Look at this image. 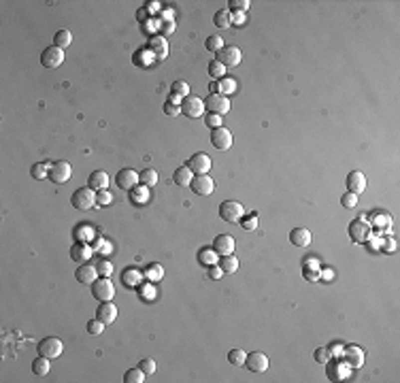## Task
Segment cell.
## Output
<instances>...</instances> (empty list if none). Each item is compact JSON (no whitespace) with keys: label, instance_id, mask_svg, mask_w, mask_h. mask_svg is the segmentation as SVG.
Returning a JSON list of instances; mask_svg holds the SVG:
<instances>
[{"label":"cell","instance_id":"cell-1","mask_svg":"<svg viewBox=\"0 0 400 383\" xmlns=\"http://www.w3.org/2000/svg\"><path fill=\"white\" fill-rule=\"evenodd\" d=\"M70 202H73V206H75V209H79V211L94 209V206H96V190H92L90 186L75 190L73 196H70Z\"/></svg>","mask_w":400,"mask_h":383},{"label":"cell","instance_id":"cell-2","mask_svg":"<svg viewBox=\"0 0 400 383\" xmlns=\"http://www.w3.org/2000/svg\"><path fill=\"white\" fill-rule=\"evenodd\" d=\"M92 294H94L96 300L109 302V300H113V296H115V285L111 283L109 277H100V279H96V281L92 283Z\"/></svg>","mask_w":400,"mask_h":383},{"label":"cell","instance_id":"cell-3","mask_svg":"<svg viewBox=\"0 0 400 383\" xmlns=\"http://www.w3.org/2000/svg\"><path fill=\"white\" fill-rule=\"evenodd\" d=\"M245 215V206L236 200H223L219 204V217L228 223H234V221H241V217Z\"/></svg>","mask_w":400,"mask_h":383},{"label":"cell","instance_id":"cell-4","mask_svg":"<svg viewBox=\"0 0 400 383\" xmlns=\"http://www.w3.org/2000/svg\"><path fill=\"white\" fill-rule=\"evenodd\" d=\"M204 100L202 98H198V96H186L183 98V102H181V113L186 115V117H190V119H198V117H202L204 115Z\"/></svg>","mask_w":400,"mask_h":383},{"label":"cell","instance_id":"cell-5","mask_svg":"<svg viewBox=\"0 0 400 383\" xmlns=\"http://www.w3.org/2000/svg\"><path fill=\"white\" fill-rule=\"evenodd\" d=\"M204 109L209 113H217V115H226L230 111V98L223 94H209L204 98Z\"/></svg>","mask_w":400,"mask_h":383},{"label":"cell","instance_id":"cell-6","mask_svg":"<svg viewBox=\"0 0 400 383\" xmlns=\"http://www.w3.org/2000/svg\"><path fill=\"white\" fill-rule=\"evenodd\" d=\"M62 351H64L62 341L55 339V337H47V339H43L41 343H38V356H45V358H49V360L60 358Z\"/></svg>","mask_w":400,"mask_h":383},{"label":"cell","instance_id":"cell-7","mask_svg":"<svg viewBox=\"0 0 400 383\" xmlns=\"http://www.w3.org/2000/svg\"><path fill=\"white\" fill-rule=\"evenodd\" d=\"M70 177H73V166H70L66 160H58V162L51 164V171H49V179L53 183H58V186H62V183H66Z\"/></svg>","mask_w":400,"mask_h":383},{"label":"cell","instance_id":"cell-8","mask_svg":"<svg viewBox=\"0 0 400 383\" xmlns=\"http://www.w3.org/2000/svg\"><path fill=\"white\" fill-rule=\"evenodd\" d=\"M241 60H243V53H241V49H238V47H234V45H226V47H223V49L217 53V62H221L226 68L238 66V64H241Z\"/></svg>","mask_w":400,"mask_h":383},{"label":"cell","instance_id":"cell-9","mask_svg":"<svg viewBox=\"0 0 400 383\" xmlns=\"http://www.w3.org/2000/svg\"><path fill=\"white\" fill-rule=\"evenodd\" d=\"M190 188L198 196H209V194H213V190H215V181H213V177H209V175H194Z\"/></svg>","mask_w":400,"mask_h":383},{"label":"cell","instance_id":"cell-10","mask_svg":"<svg viewBox=\"0 0 400 383\" xmlns=\"http://www.w3.org/2000/svg\"><path fill=\"white\" fill-rule=\"evenodd\" d=\"M268 356L262 354V351H251V354H247V360H245V366L249 369L251 373H266L268 371Z\"/></svg>","mask_w":400,"mask_h":383},{"label":"cell","instance_id":"cell-11","mask_svg":"<svg viewBox=\"0 0 400 383\" xmlns=\"http://www.w3.org/2000/svg\"><path fill=\"white\" fill-rule=\"evenodd\" d=\"M64 62V49H60V47H47V49L41 53V64L45 68H58L60 64Z\"/></svg>","mask_w":400,"mask_h":383},{"label":"cell","instance_id":"cell-12","mask_svg":"<svg viewBox=\"0 0 400 383\" xmlns=\"http://www.w3.org/2000/svg\"><path fill=\"white\" fill-rule=\"evenodd\" d=\"M211 143H213V147L226 151V149L232 147V132L228 130L226 126L215 128V130H211Z\"/></svg>","mask_w":400,"mask_h":383},{"label":"cell","instance_id":"cell-13","mask_svg":"<svg viewBox=\"0 0 400 383\" xmlns=\"http://www.w3.org/2000/svg\"><path fill=\"white\" fill-rule=\"evenodd\" d=\"M211 164H213L211 158L206 154H202V151H200V154H194L188 160V166H190V171L194 175H206L211 171Z\"/></svg>","mask_w":400,"mask_h":383},{"label":"cell","instance_id":"cell-14","mask_svg":"<svg viewBox=\"0 0 400 383\" xmlns=\"http://www.w3.org/2000/svg\"><path fill=\"white\" fill-rule=\"evenodd\" d=\"M115 183H117L119 190H134L137 188V183H141L139 181V173L132 171V169H122L115 175Z\"/></svg>","mask_w":400,"mask_h":383},{"label":"cell","instance_id":"cell-15","mask_svg":"<svg viewBox=\"0 0 400 383\" xmlns=\"http://www.w3.org/2000/svg\"><path fill=\"white\" fill-rule=\"evenodd\" d=\"M234 247H236V241L230 234H217L213 241V249L217 251L219 258H223V255H232L234 253Z\"/></svg>","mask_w":400,"mask_h":383},{"label":"cell","instance_id":"cell-16","mask_svg":"<svg viewBox=\"0 0 400 383\" xmlns=\"http://www.w3.org/2000/svg\"><path fill=\"white\" fill-rule=\"evenodd\" d=\"M347 192H351V194H362V192L366 190V175L362 173V171H351L349 175H347Z\"/></svg>","mask_w":400,"mask_h":383},{"label":"cell","instance_id":"cell-17","mask_svg":"<svg viewBox=\"0 0 400 383\" xmlns=\"http://www.w3.org/2000/svg\"><path fill=\"white\" fill-rule=\"evenodd\" d=\"M98 277L100 275H98V268H96V264H87V262H83V264L77 268V273H75V279H77L79 283H83V285H92Z\"/></svg>","mask_w":400,"mask_h":383},{"label":"cell","instance_id":"cell-18","mask_svg":"<svg viewBox=\"0 0 400 383\" xmlns=\"http://www.w3.org/2000/svg\"><path fill=\"white\" fill-rule=\"evenodd\" d=\"M326 364H328V377H330L332 381H341V379H347L349 377L351 366H349L347 360L345 362H330V360H328Z\"/></svg>","mask_w":400,"mask_h":383},{"label":"cell","instance_id":"cell-19","mask_svg":"<svg viewBox=\"0 0 400 383\" xmlns=\"http://www.w3.org/2000/svg\"><path fill=\"white\" fill-rule=\"evenodd\" d=\"M115 317H117V307L113 305V302H102V305L98 307V311H96V319H100L105 326H109V324H113L115 322Z\"/></svg>","mask_w":400,"mask_h":383},{"label":"cell","instance_id":"cell-20","mask_svg":"<svg viewBox=\"0 0 400 383\" xmlns=\"http://www.w3.org/2000/svg\"><path fill=\"white\" fill-rule=\"evenodd\" d=\"M371 234V226L364 221H351L349 223V236L354 238L356 243H364Z\"/></svg>","mask_w":400,"mask_h":383},{"label":"cell","instance_id":"cell-21","mask_svg":"<svg viewBox=\"0 0 400 383\" xmlns=\"http://www.w3.org/2000/svg\"><path fill=\"white\" fill-rule=\"evenodd\" d=\"M149 49L158 60H164L166 55H169V41H166V36H151Z\"/></svg>","mask_w":400,"mask_h":383},{"label":"cell","instance_id":"cell-22","mask_svg":"<svg viewBox=\"0 0 400 383\" xmlns=\"http://www.w3.org/2000/svg\"><path fill=\"white\" fill-rule=\"evenodd\" d=\"M109 175L105 173V171H94L92 175H90V179H87V186H90L92 190H96V192H100V190H107L109 188Z\"/></svg>","mask_w":400,"mask_h":383},{"label":"cell","instance_id":"cell-23","mask_svg":"<svg viewBox=\"0 0 400 383\" xmlns=\"http://www.w3.org/2000/svg\"><path fill=\"white\" fill-rule=\"evenodd\" d=\"M302 273H305L307 281H317L322 277V268H319L317 258H307L305 264H302Z\"/></svg>","mask_w":400,"mask_h":383},{"label":"cell","instance_id":"cell-24","mask_svg":"<svg viewBox=\"0 0 400 383\" xmlns=\"http://www.w3.org/2000/svg\"><path fill=\"white\" fill-rule=\"evenodd\" d=\"M345 360L349 362V366L351 369H360V366L364 364V351L360 349V347H356V345H351V347H347L345 351Z\"/></svg>","mask_w":400,"mask_h":383},{"label":"cell","instance_id":"cell-25","mask_svg":"<svg viewBox=\"0 0 400 383\" xmlns=\"http://www.w3.org/2000/svg\"><path fill=\"white\" fill-rule=\"evenodd\" d=\"M290 243L296 247H309L311 245V232L307 228H294L290 232Z\"/></svg>","mask_w":400,"mask_h":383},{"label":"cell","instance_id":"cell-26","mask_svg":"<svg viewBox=\"0 0 400 383\" xmlns=\"http://www.w3.org/2000/svg\"><path fill=\"white\" fill-rule=\"evenodd\" d=\"M70 258H73L75 262H83L92 258V247L85 245V243H75L73 247H70Z\"/></svg>","mask_w":400,"mask_h":383},{"label":"cell","instance_id":"cell-27","mask_svg":"<svg viewBox=\"0 0 400 383\" xmlns=\"http://www.w3.org/2000/svg\"><path fill=\"white\" fill-rule=\"evenodd\" d=\"M192 179H194V173L190 171V166H188V164H186V166H179V169L175 171V175H173L175 186H179V188H186V186H190V183H192Z\"/></svg>","mask_w":400,"mask_h":383},{"label":"cell","instance_id":"cell-28","mask_svg":"<svg viewBox=\"0 0 400 383\" xmlns=\"http://www.w3.org/2000/svg\"><path fill=\"white\" fill-rule=\"evenodd\" d=\"M217 262H219V255H217V251H215L213 247H202V249L198 251V264L213 266V264H217Z\"/></svg>","mask_w":400,"mask_h":383},{"label":"cell","instance_id":"cell-29","mask_svg":"<svg viewBox=\"0 0 400 383\" xmlns=\"http://www.w3.org/2000/svg\"><path fill=\"white\" fill-rule=\"evenodd\" d=\"M49 369H51L49 358H45V356H38L36 360L32 362V373H34L36 377H45V375L49 373Z\"/></svg>","mask_w":400,"mask_h":383},{"label":"cell","instance_id":"cell-30","mask_svg":"<svg viewBox=\"0 0 400 383\" xmlns=\"http://www.w3.org/2000/svg\"><path fill=\"white\" fill-rule=\"evenodd\" d=\"M70 43H73V32H70V30L64 28V30H58V32H55V36H53V45H55V47H60V49H66Z\"/></svg>","mask_w":400,"mask_h":383},{"label":"cell","instance_id":"cell-31","mask_svg":"<svg viewBox=\"0 0 400 383\" xmlns=\"http://www.w3.org/2000/svg\"><path fill=\"white\" fill-rule=\"evenodd\" d=\"M219 268L223 270V275H234L238 270V260L234 255H223L219 258Z\"/></svg>","mask_w":400,"mask_h":383},{"label":"cell","instance_id":"cell-32","mask_svg":"<svg viewBox=\"0 0 400 383\" xmlns=\"http://www.w3.org/2000/svg\"><path fill=\"white\" fill-rule=\"evenodd\" d=\"M143 275H145L147 281L156 283V281H160V279L164 277V268H162V264H156V262H154V264H147L145 266V273H143Z\"/></svg>","mask_w":400,"mask_h":383},{"label":"cell","instance_id":"cell-33","mask_svg":"<svg viewBox=\"0 0 400 383\" xmlns=\"http://www.w3.org/2000/svg\"><path fill=\"white\" fill-rule=\"evenodd\" d=\"M213 23L217 28H230L232 26V13H230V9H221V11L215 13Z\"/></svg>","mask_w":400,"mask_h":383},{"label":"cell","instance_id":"cell-34","mask_svg":"<svg viewBox=\"0 0 400 383\" xmlns=\"http://www.w3.org/2000/svg\"><path fill=\"white\" fill-rule=\"evenodd\" d=\"M49 171H51V164L49 162H36L34 166H32V177H34V179H38V181H41V179H47V177H49Z\"/></svg>","mask_w":400,"mask_h":383},{"label":"cell","instance_id":"cell-35","mask_svg":"<svg viewBox=\"0 0 400 383\" xmlns=\"http://www.w3.org/2000/svg\"><path fill=\"white\" fill-rule=\"evenodd\" d=\"M139 181H141L145 188H154L156 183H158V171H154V169H145L143 173H139Z\"/></svg>","mask_w":400,"mask_h":383},{"label":"cell","instance_id":"cell-36","mask_svg":"<svg viewBox=\"0 0 400 383\" xmlns=\"http://www.w3.org/2000/svg\"><path fill=\"white\" fill-rule=\"evenodd\" d=\"M217 87H219V94H223V96L234 94L236 92V81L234 79H230V77H221L217 81Z\"/></svg>","mask_w":400,"mask_h":383},{"label":"cell","instance_id":"cell-37","mask_svg":"<svg viewBox=\"0 0 400 383\" xmlns=\"http://www.w3.org/2000/svg\"><path fill=\"white\" fill-rule=\"evenodd\" d=\"M141 273H139V270L137 268H128V270H124V283L128 285V287H137L139 283H141Z\"/></svg>","mask_w":400,"mask_h":383},{"label":"cell","instance_id":"cell-38","mask_svg":"<svg viewBox=\"0 0 400 383\" xmlns=\"http://www.w3.org/2000/svg\"><path fill=\"white\" fill-rule=\"evenodd\" d=\"M145 377H147V375L143 373L141 369H130V371H126L124 381L126 383H143V381H145Z\"/></svg>","mask_w":400,"mask_h":383},{"label":"cell","instance_id":"cell-39","mask_svg":"<svg viewBox=\"0 0 400 383\" xmlns=\"http://www.w3.org/2000/svg\"><path fill=\"white\" fill-rule=\"evenodd\" d=\"M245 360H247V354H245L243 349H232L230 354H228V362L232 366H243Z\"/></svg>","mask_w":400,"mask_h":383},{"label":"cell","instance_id":"cell-40","mask_svg":"<svg viewBox=\"0 0 400 383\" xmlns=\"http://www.w3.org/2000/svg\"><path fill=\"white\" fill-rule=\"evenodd\" d=\"M204 47H206L209 51H213V53H219L226 45H223V38H221V36H209V38L204 41Z\"/></svg>","mask_w":400,"mask_h":383},{"label":"cell","instance_id":"cell-41","mask_svg":"<svg viewBox=\"0 0 400 383\" xmlns=\"http://www.w3.org/2000/svg\"><path fill=\"white\" fill-rule=\"evenodd\" d=\"M209 75H211V79H219L221 77H226V66H223L221 62H217V60H213L211 64H209Z\"/></svg>","mask_w":400,"mask_h":383},{"label":"cell","instance_id":"cell-42","mask_svg":"<svg viewBox=\"0 0 400 383\" xmlns=\"http://www.w3.org/2000/svg\"><path fill=\"white\" fill-rule=\"evenodd\" d=\"M171 94H177L181 98H186V96H190V85L186 81H175L171 85Z\"/></svg>","mask_w":400,"mask_h":383},{"label":"cell","instance_id":"cell-43","mask_svg":"<svg viewBox=\"0 0 400 383\" xmlns=\"http://www.w3.org/2000/svg\"><path fill=\"white\" fill-rule=\"evenodd\" d=\"M111 202H113V194H111V192H107V190L96 192V204L98 206H107Z\"/></svg>","mask_w":400,"mask_h":383},{"label":"cell","instance_id":"cell-44","mask_svg":"<svg viewBox=\"0 0 400 383\" xmlns=\"http://www.w3.org/2000/svg\"><path fill=\"white\" fill-rule=\"evenodd\" d=\"M228 4H230V11L232 13H245L247 9H249L251 2H249V0H230Z\"/></svg>","mask_w":400,"mask_h":383},{"label":"cell","instance_id":"cell-45","mask_svg":"<svg viewBox=\"0 0 400 383\" xmlns=\"http://www.w3.org/2000/svg\"><path fill=\"white\" fill-rule=\"evenodd\" d=\"M96 268H98L100 277H111V273H113V264H111L109 260H98L96 262Z\"/></svg>","mask_w":400,"mask_h":383},{"label":"cell","instance_id":"cell-46","mask_svg":"<svg viewBox=\"0 0 400 383\" xmlns=\"http://www.w3.org/2000/svg\"><path fill=\"white\" fill-rule=\"evenodd\" d=\"M243 221V228L245 230H255V228H258V213H249V215H243V217H241Z\"/></svg>","mask_w":400,"mask_h":383},{"label":"cell","instance_id":"cell-47","mask_svg":"<svg viewBox=\"0 0 400 383\" xmlns=\"http://www.w3.org/2000/svg\"><path fill=\"white\" fill-rule=\"evenodd\" d=\"M341 204L345 206V209H354V206L358 204V196L351 194V192H345V194L341 196Z\"/></svg>","mask_w":400,"mask_h":383},{"label":"cell","instance_id":"cell-48","mask_svg":"<svg viewBox=\"0 0 400 383\" xmlns=\"http://www.w3.org/2000/svg\"><path fill=\"white\" fill-rule=\"evenodd\" d=\"M204 124L211 128V130H215V128H219L223 122H221V115H217V113H206L204 115Z\"/></svg>","mask_w":400,"mask_h":383},{"label":"cell","instance_id":"cell-49","mask_svg":"<svg viewBox=\"0 0 400 383\" xmlns=\"http://www.w3.org/2000/svg\"><path fill=\"white\" fill-rule=\"evenodd\" d=\"M158 28H160V32H162V34L169 36V34H173V32L177 30V23H175L173 19H166V21H160Z\"/></svg>","mask_w":400,"mask_h":383},{"label":"cell","instance_id":"cell-50","mask_svg":"<svg viewBox=\"0 0 400 383\" xmlns=\"http://www.w3.org/2000/svg\"><path fill=\"white\" fill-rule=\"evenodd\" d=\"M139 369L145 373V375H154V373H156V362L151 360V358H145V360H141Z\"/></svg>","mask_w":400,"mask_h":383},{"label":"cell","instance_id":"cell-51","mask_svg":"<svg viewBox=\"0 0 400 383\" xmlns=\"http://www.w3.org/2000/svg\"><path fill=\"white\" fill-rule=\"evenodd\" d=\"M105 330V324L100 322V319H92V322H87V332L90 334H100Z\"/></svg>","mask_w":400,"mask_h":383},{"label":"cell","instance_id":"cell-52","mask_svg":"<svg viewBox=\"0 0 400 383\" xmlns=\"http://www.w3.org/2000/svg\"><path fill=\"white\" fill-rule=\"evenodd\" d=\"M315 362H319V364H326L328 360H330V351H328L326 347H319V349H315Z\"/></svg>","mask_w":400,"mask_h":383},{"label":"cell","instance_id":"cell-53","mask_svg":"<svg viewBox=\"0 0 400 383\" xmlns=\"http://www.w3.org/2000/svg\"><path fill=\"white\" fill-rule=\"evenodd\" d=\"M164 113L171 115V117H177L181 113V107L179 105H173V102H166V105H164Z\"/></svg>","mask_w":400,"mask_h":383},{"label":"cell","instance_id":"cell-54","mask_svg":"<svg viewBox=\"0 0 400 383\" xmlns=\"http://www.w3.org/2000/svg\"><path fill=\"white\" fill-rule=\"evenodd\" d=\"M223 277V270L217 266V264H213V266H209V279H213V281H219V279Z\"/></svg>","mask_w":400,"mask_h":383},{"label":"cell","instance_id":"cell-55","mask_svg":"<svg viewBox=\"0 0 400 383\" xmlns=\"http://www.w3.org/2000/svg\"><path fill=\"white\" fill-rule=\"evenodd\" d=\"M141 294H143V298H145V300H149V298L156 296V290L151 285H145V287H141Z\"/></svg>","mask_w":400,"mask_h":383},{"label":"cell","instance_id":"cell-56","mask_svg":"<svg viewBox=\"0 0 400 383\" xmlns=\"http://www.w3.org/2000/svg\"><path fill=\"white\" fill-rule=\"evenodd\" d=\"M232 21H234L236 26H243V23H245V13H234V15H232Z\"/></svg>","mask_w":400,"mask_h":383},{"label":"cell","instance_id":"cell-57","mask_svg":"<svg viewBox=\"0 0 400 383\" xmlns=\"http://www.w3.org/2000/svg\"><path fill=\"white\" fill-rule=\"evenodd\" d=\"M322 279H324V281H332V279H334V273H332L330 268H328L326 273H324V277H322Z\"/></svg>","mask_w":400,"mask_h":383}]
</instances>
